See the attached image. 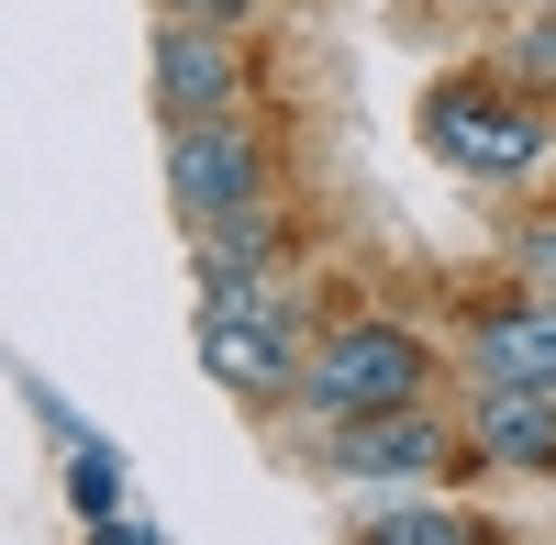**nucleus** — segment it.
<instances>
[{
  "mask_svg": "<svg viewBox=\"0 0 556 545\" xmlns=\"http://www.w3.org/2000/svg\"><path fill=\"white\" fill-rule=\"evenodd\" d=\"M424 145L456 178H534L545 167V112L513 101V89H490V78H445L424 101Z\"/></svg>",
  "mask_w": 556,
  "mask_h": 545,
  "instance_id": "f257e3e1",
  "label": "nucleus"
},
{
  "mask_svg": "<svg viewBox=\"0 0 556 545\" xmlns=\"http://www.w3.org/2000/svg\"><path fill=\"white\" fill-rule=\"evenodd\" d=\"M201 356H212V379L223 390H301V324H290V301H278L267 279H235V290H201Z\"/></svg>",
  "mask_w": 556,
  "mask_h": 545,
  "instance_id": "f03ea898",
  "label": "nucleus"
},
{
  "mask_svg": "<svg viewBox=\"0 0 556 545\" xmlns=\"http://www.w3.org/2000/svg\"><path fill=\"white\" fill-rule=\"evenodd\" d=\"M424 345H412L401 324H345L334 345H312V368H301V401L323 423H345V413H390V401H424Z\"/></svg>",
  "mask_w": 556,
  "mask_h": 545,
  "instance_id": "7ed1b4c3",
  "label": "nucleus"
},
{
  "mask_svg": "<svg viewBox=\"0 0 556 545\" xmlns=\"http://www.w3.org/2000/svg\"><path fill=\"white\" fill-rule=\"evenodd\" d=\"M267 190V156L235 112H201V123H167V201L190 223H223V212H256Z\"/></svg>",
  "mask_w": 556,
  "mask_h": 545,
  "instance_id": "20e7f679",
  "label": "nucleus"
},
{
  "mask_svg": "<svg viewBox=\"0 0 556 545\" xmlns=\"http://www.w3.org/2000/svg\"><path fill=\"white\" fill-rule=\"evenodd\" d=\"M334 468H345V479H434V468H445V423L424 413V401L345 413V423H334Z\"/></svg>",
  "mask_w": 556,
  "mask_h": 545,
  "instance_id": "39448f33",
  "label": "nucleus"
},
{
  "mask_svg": "<svg viewBox=\"0 0 556 545\" xmlns=\"http://www.w3.org/2000/svg\"><path fill=\"white\" fill-rule=\"evenodd\" d=\"M235 89H245V67H235V45H223L212 23H167V34H156V112H167V123L235 112Z\"/></svg>",
  "mask_w": 556,
  "mask_h": 545,
  "instance_id": "423d86ee",
  "label": "nucleus"
},
{
  "mask_svg": "<svg viewBox=\"0 0 556 545\" xmlns=\"http://www.w3.org/2000/svg\"><path fill=\"white\" fill-rule=\"evenodd\" d=\"M479 445H490L501 468H556V390L479 379Z\"/></svg>",
  "mask_w": 556,
  "mask_h": 545,
  "instance_id": "0eeeda50",
  "label": "nucleus"
},
{
  "mask_svg": "<svg viewBox=\"0 0 556 545\" xmlns=\"http://www.w3.org/2000/svg\"><path fill=\"white\" fill-rule=\"evenodd\" d=\"M468 356H479V379H534V390H556V290L490 312Z\"/></svg>",
  "mask_w": 556,
  "mask_h": 545,
  "instance_id": "6e6552de",
  "label": "nucleus"
},
{
  "mask_svg": "<svg viewBox=\"0 0 556 545\" xmlns=\"http://www.w3.org/2000/svg\"><path fill=\"white\" fill-rule=\"evenodd\" d=\"M356 534H367V545H468V523H456L445 502H367Z\"/></svg>",
  "mask_w": 556,
  "mask_h": 545,
  "instance_id": "1a4fd4ad",
  "label": "nucleus"
},
{
  "mask_svg": "<svg viewBox=\"0 0 556 545\" xmlns=\"http://www.w3.org/2000/svg\"><path fill=\"white\" fill-rule=\"evenodd\" d=\"M513 78H534L545 101H556V12H545V23H534V34L513 45Z\"/></svg>",
  "mask_w": 556,
  "mask_h": 545,
  "instance_id": "9d476101",
  "label": "nucleus"
},
{
  "mask_svg": "<svg viewBox=\"0 0 556 545\" xmlns=\"http://www.w3.org/2000/svg\"><path fill=\"white\" fill-rule=\"evenodd\" d=\"M534 290H556V223L534 235Z\"/></svg>",
  "mask_w": 556,
  "mask_h": 545,
  "instance_id": "9b49d317",
  "label": "nucleus"
},
{
  "mask_svg": "<svg viewBox=\"0 0 556 545\" xmlns=\"http://www.w3.org/2000/svg\"><path fill=\"white\" fill-rule=\"evenodd\" d=\"M190 12H201V23H235V12H256V0H190Z\"/></svg>",
  "mask_w": 556,
  "mask_h": 545,
  "instance_id": "f8f14e48",
  "label": "nucleus"
},
{
  "mask_svg": "<svg viewBox=\"0 0 556 545\" xmlns=\"http://www.w3.org/2000/svg\"><path fill=\"white\" fill-rule=\"evenodd\" d=\"M545 12H556V0H545Z\"/></svg>",
  "mask_w": 556,
  "mask_h": 545,
  "instance_id": "ddd939ff",
  "label": "nucleus"
}]
</instances>
